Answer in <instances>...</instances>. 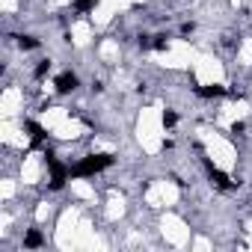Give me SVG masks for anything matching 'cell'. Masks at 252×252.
Wrapping results in <instances>:
<instances>
[{
  "instance_id": "cell-1",
  "label": "cell",
  "mask_w": 252,
  "mask_h": 252,
  "mask_svg": "<svg viewBox=\"0 0 252 252\" xmlns=\"http://www.w3.org/2000/svg\"><path fill=\"white\" fill-rule=\"evenodd\" d=\"M107 166H113V155H86L71 166V175L74 178H89V175H98Z\"/></svg>"
},
{
  "instance_id": "cell-2",
  "label": "cell",
  "mask_w": 252,
  "mask_h": 252,
  "mask_svg": "<svg viewBox=\"0 0 252 252\" xmlns=\"http://www.w3.org/2000/svg\"><path fill=\"white\" fill-rule=\"evenodd\" d=\"M54 86H57V92H60V95H68V92H74V89L80 86V80H77V74L65 71V74H60V77L54 80Z\"/></svg>"
},
{
  "instance_id": "cell-3",
  "label": "cell",
  "mask_w": 252,
  "mask_h": 252,
  "mask_svg": "<svg viewBox=\"0 0 252 252\" xmlns=\"http://www.w3.org/2000/svg\"><path fill=\"white\" fill-rule=\"evenodd\" d=\"M196 95L199 98H220V95H225V89L222 86H196Z\"/></svg>"
},
{
  "instance_id": "cell-4",
  "label": "cell",
  "mask_w": 252,
  "mask_h": 252,
  "mask_svg": "<svg viewBox=\"0 0 252 252\" xmlns=\"http://www.w3.org/2000/svg\"><path fill=\"white\" fill-rule=\"evenodd\" d=\"M18 48H21V51H33V48H39V39L30 36V33H21V36H18Z\"/></svg>"
},
{
  "instance_id": "cell-5",
  "label": "cell",
  "mask_w": 252,
  "mask_h": 252,
  "mask_svg": "<svg viewBox=\"0 0 252 252\" xmlns=\"http://www.w3.org/2000/svg\"><path fill=\"white\" fill-rule=\"evenodd\" d=\"M42 243H45V237H42L36 228H33V231H27V237H24V246H27V249H33V246H42Z\"/></svg>"
},
{
  "instance_id": "cell-6",
  "label": "cell",
  "mask_w": 252,
  "mask_h": 252,
  "mask_svg": "<svg viewBox=\"0 0 252 252\" xmlns=\"http://www.w3.org/2000/svg\"><path fill=\"white\" fill-rule=\"evenodd\" d=\"M98 6V0H77V3H74V9L83 15V12H89V9H95Z\"/></svg>"
},
{
  "instance_id": "cell-7",
  "label": "cell",
  "mask_w": 252,
  "mask_h": 252,
  "mask_svg": "<svg viewBox=\"0 0 252 252\" xmlns=\"http://www.w3.org/2000/svg\"><path fill=\"white\" fill-rule=\"evenodd\" d=\"M175 122H178V113L175 110H166L163 113V128H175Z\"/></svg>"
},
{
  "instance_id": "cell-8",
  "label": "cell",
  "mask_w": 252,
  "mask_h": 252,
  "mask_svg": "<svg viewBox=\"0 0 252 252\" xmlns=\"http://www.w3.org/2000/svg\"><path fill=\"white\" fill-rule=\"evenodd\" d=\"M48 71H51V60H42V63L36 65V80H42Z\"/></svg>"
},
{
  "instance_id": "cell-9",
  "label": "cell",
  "mask_w": 252,
  "mask_h": 252,
  "mask_svg": "<svg viewBox=\"0 0 252 252\" xmlns=\"http://www.w3.org/2000/svg\"><path fill=\"white\" fill-rule=\"evenodd\" d=\"M193 30H196V24H193V21H190V24H184V27H181V33H184V36H187V33H193Z\"/></svg>"
}]
</instances>
